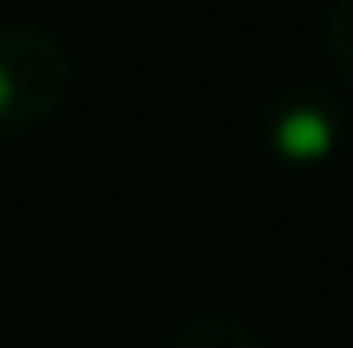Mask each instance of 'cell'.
<instances>
[{"instance_id": "3957f363", "label": "cell", "mask_w": 353, "mask_h": 348, "mask_svg": "<svg viewBox=\"0 0 353 348\" xmlns=\"http://www.w3.org/2000/svg\"><path fill=\"white\" fill-rule=\"evenodd\" d=\"M164 348H272V343H266V333L230 313H194L164 338Z\"/></svg>"}, {"instance_id": "277c9868", "label": "cell", "mask_w": 353, "mask_h": 348, "mask_svg": "<svg viewBox=\"0 0 353 348\" xmlns=\"http://www.w3.org/2000/svg\"><path fill=\"white\" fill-rule=\"evenodd\" d=\"M323 46H327V62L338 72V88L353 92V0H327Z\"/></svg>"}, {"instance_id": "7a4b0ae2", "label": "cell", "mask_w": 353, "mask_h": 348, "mask_svg": "<svg viewBox=\"0 0 353 348\" xmlns=\"http://www.w3.org/2000/svg\"><path fill=\"white\" fill-rule=\"evenodd\" d=\"M256 134H261V149L272 154L282 170L318 174L338 159V149H343V139H348L343 92L318 82V77H292L261 103Z\"/></svg>"}, {"instance_id": "6da1fadb", "label": "cell", "mask_w": 353, "mask_h": 348, "mask_svg": "<svg viewBox=\"0 0 353 348\" xmlns=\"http://www.w3.org/2000/svg\"><path fill=\"white\" fill-rule=\"evenodd\" d=\"M72 92V52L41 21H0V143L52 123Z\"/></svg>"}, {"instance_id": "5b68a950", "label": "cell", "mask_w": 353, "mask_h": 348, "mask_svg": "<svg viewBox=\"0 0 353 348\" xmlns=\"http://www.w3.org/2000/svg\"><path fill=\"white\" fill-rule=\"evenodd\" d=\"M348 174H353V154H348Z\"/></svg>"}]
</instances>
